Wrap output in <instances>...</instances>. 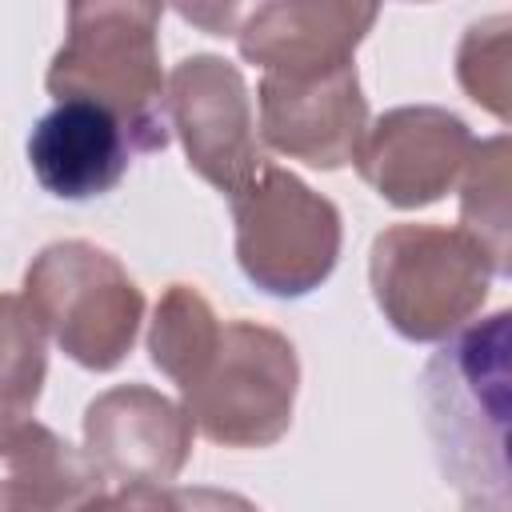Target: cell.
<instances>
[{"instance_id": "6da1fadb", "label": "cell", "mask_w": 512, "mask_h": 512, "mask_svg": "<svg viewBox=\"0 0 512 512\" xmlns=\"http://www.w3.org/2000/svg\"><path fill=\"white\" fill-rule=\"evenodd\" d=\"M508 320L500 308L464 324L420 380L424 424L464 512H508Z\"/></svg>"}, {"instance_id": "7a4b0ae2", "label": "cell", "mask_w": 512, "mask_h": 512, "mask_svg": "<svg viewBox=\"0 0 512 512\" xmlns=\"http://www.w3.org/2000/svg\"><path fill=\"white\" fill-rule=\"evenodd\" d=\"M160 4L96 0L68 8V32L56 48L44 88L60 100L104 108L132 152L168 148L164 72H160Z\"/></svg>"}, {"instance_id": "3957f363", "label": "cell", "mask_w": 512, "mask_h": 512, "mask_svg": "<svg viewBox=\"0 0 512 512\" xmlns=\"http://www.w3.org/2000/svg\"><path fill=\"white\" fill-rule=\"evenodd\" d=\"M488 252L460 228L392 224L372 240L368 284L384 320L416 344L448 340L484 308L492 288Z\"/></svg>"}, {"instance_id": "277c9868", "label": "cell", "mask_w": 512, "mask_h": 512, "mask_svg": "<svg viewBox=\"0 0 512 512\" xmlns=\"http://www.w3.org/2000/svg\"><path fill=\"white\" fill-rule=\"evenodd\" d=\"M300 360L284 332L256 320L220 324L216 348L180 388V408L212 444L268 448L292 428Z\"/></svg>"}, {"instance_id": "5b68a950", "label": "cell", "mask_w": 512, "mask_h": 512, "mask_svg": "<svg viewBox=\"0 0 512 512\" xmlns=\"http://www.w3.org/2000/svg\"><path fill=\"white\" fill-rule=\"evenodd\" d=\"M24 304L44 336L88 372H112L136 344L144 292L124 264L88 244L56 240L40 248L24 272Z\"/></svg>"}, {"instance_id": "8992f818", "label": "cell", "mask_w": 512, "mask_h": 512, "mask_svg": "<svg viewBox=\"0 0 512 512\" xmlns=\"http://www.w3.org/2000/svg\"><path fill=\"white\" fill-rule=\"evenodd\" d=\"M232 200L236 264L268 296H308L340 260V208L288 168L264 164Z\"/></svg>"}, {"instance_id": "52a82bcc", "label": "cell", "mask_w": 512, "mask_h": 512, "mask_svg": "<svg viewBox=\"0 0 512 512\" xmlns=\"http://www.w3.org/2000/svg\"><path fill=\"white\" fill-rule=\"evenodd\" d=\"M164 116L176 128L188 168L220 192H240L260 168L256 116L236 64L212 52L180 60L164 84Z\"/></svg>"}, {"instance_id": "ba28073f", "label": "cell", "mask_w": 512, "mask_h": 512, "mask_svg": "<svg viewBox=\"0 0 512 512\" xmlns=\"http://www.w3.org/2000/svg\"><path fill=\"white\" fill-rule=\"evenodd\" d=\"M476 140L472 128L436 104L388 108L368 124L356 148V172L380 200L392 208H428L436 204L464 172Z\"/></svg>"}, {"instance_id": "9c48e42d", "label": "cell", "mask_w": 512, "mask_h": 512, "mask_svg": "<svg viewBox=\"0 0 512 512\" xmlns=\"http://www.w3.org/2000/svg\"><path fill=\"white\" fill-rule=\"evenodd\" d=\"M260 140L308 168H344L368 132V100L356 64L316 76H260Z\"/></svg>"}, {"instance_id": "30bf717a", "label": "cell", "mask_w": 512, "mask_h": 512, "mask_svg": "<svg viewBox=\"0 0 512 512\" xmlns=\"http://www.w3.org/2000/svg\"><path fill=\"white\" fill-rule=\"evenodd\" d=\"M84 452L104 480L164 484L192 452V420L148 384H116L84 408Z\"/></svg>"}, {"instance_id": "8fae6325", "label": "cell", "mask_w": 512, "mask_h": 512, "mask_svg": "<svg viewBox=\"0 0 512 512\" xmlns=\"http://www.w3.org/2000/svg\"><path fill=\"white\" fill-rule=\"evenodd\" d=\"M376 16L380 8L348 0H272L244 8L232 36L240 56L268 76H316L356 64Z\"/></svg>"}, {"instance_id": "7c38bea8", "label": "cell", "mask_w": 512, "mask_h": 512, "mask_svg": "<svg viewBox=\"0 0 512 512\" xmlns=\"http://www.w3.org/2000/svg\"><path fill=\"white\" fill-rule=\"evenodd\" d=\"M128 140L120 124L84 100H60L28 136V164L44 192L60 200H92L112 192L128 172Z\"/></svg>"}, {"instance_id": "4fadbf2b", "label": "cell", "mask_w": 512, "mask_h": 512, "mask_svg": "<svg viewBox=\"0 0 512 512\" xmlns=\"http://www.w3.org/2000/svg\"><path fill=\"white\" fill-rule=\"evenodd\" d=\"M4 460L8 484L28 512H84L104 492V472L96 460L36 420L16 432Z\"/></svg>"}, {"instance_id": "5bb4252c", "label": "cell", "mask_w": 512, "mask_h": 512, "mask_svg": "<svg viewBox=\"0 0 512 512\" xmlns=\"http://www.w3.org/2000/svg\"><path fill=\"white\" fill-rule=\"evenodd\" d=\"M48 376V336L24 296L0 292V456L32 424Z\"/></svg>"}, {"instance_id": "9a60e30c", "label": "cell", "mask_w": 512, "mask_h": 512, "mask_svg": "<svg viewBox=\"0 0 512 512\" xmlns=\"http://www.w3.org/2000/svg\"><path fill=\"white\" fill-rule=\"evenodd\" d=\"M216 336H220V316L200 296V288L168 284L152 312L148 356L176 388H184L216 348Z\"/></svg>"}, {"instance_id": "2e32d148", "label": "cell", "mask_w": 512, "mask_h": 512, "mask_svg": "<svg viewBox=\"0 0 512 512\" xmlns=\"http://www.w3.org/2000/svg\"><path fill=\"white\" fill-rule=\"evenodd\" d=\"M460 232H468L492 260L496 276L508 272V136L480 140L460 172Z\"/></svg>"}, {"instance_id": "e0dca14e", "label": "cell", "mask_w": 512, "mask_h": 512, "mask_svg": "<svg viewBox=\"0 0 512 512\" xmlns=\"http://www.w3.org/2000/svg\"><path fill=\"white\" fill-rule=\"evenodd\" d=\"M508 16L480 20L464 32L456 52V76L460 88L488 108L496 120H508V92H512V68H508Z\"/></svg>"}, {"instance_id": "ac0fdd59", "label": "cell", "mask_w": 512, "mask_h": 512, "mask_svg": "<svg viewBox=\"0 0 512 512\" xmlns=\"http://www.w3.org/2000/svg\"><path fill=\"white\" fill-rule=\"evenodd\" d=\"M84 512H180L172 488L164 484H120L116 492H100Z\"/></svg>"}, {"instance_id": "d6986e66", "label": "cell", "mask_w": 512, "mask_h": 512, "mask_svg": "<svg viewBox=\"0 0 512 512\" xmlns=\"http://www.w3.org/2000/svg\"><path fill=\"white\" fill-rule=\"evenodd\" d=\"M180 512H260L248 496L224 488H172Z\"/></svg>"}, {"instance_id": "ffe728a7", "label": "cell", "mask_w": 512, "mask_h": 512, "mask_svg": "<svg viewBox=\"0 0 512 512\" xmlns=\"http://www.w3.org/2000/svg\"><path fill=\"white\" fill-rule=\"evenodd\" d=\"M240 12L244 8H236V4H216V8H180V16L184 20H192V24H204L212 36H232L236 32V20H240Z\"/></svg>"}, {"instance_id": "44dd1931", "label": "cell", "mask_w": 512, "mask_h": 512, "mask_svg": "<svg viewBox=\"0 0 512 512\" xmlns=\"http://www.w3.org/2000/svg\"><path fill=\"white\" fill-rule=\"evenodd\" d=\"M0 512H28L24 500L16 496V488H12L8 480H0Z\"/></svg>"}]
</instances>
